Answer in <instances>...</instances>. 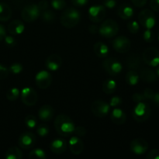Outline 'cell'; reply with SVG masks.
Masks as SVG:
<instances>
[{
  "label": "cell",
  "mask_w": 159,
  "mask_h": 159,
  "mask_svg": "<svg viewBox=\"0 0 159 159\" xmlns=\"http://www.w3.org/2000/svg\"><path fill=\"white\" fill-rule=\"evenodd\" d=\"M54 125L57 134L63 137H69L72 134L75 127L72 120L65 114H60L56 116Z\"/></svg>",
  "instance_id": "obj_1"
},
{
  "label": "cell",
  "mask_w": 159,
  "mask_h": 159,
  "mask_svg": "<svg viewBox=\"0 0 159 159\" xmlns=\"http://www.w3.org/2000/svg\"><path fill=\"white\" fill-rule=\"evenodd\" d=\"M81 20V13L76 9L69 7L63 11L60 17L61 23L65 27L71 29L79 24Z\"/></svg>",
  "instance_id": "obj_2"
},
{
  "label": "cell",
  "mask_w": 159,
  "mask_h": 159,
  "mask_svg": "<svg viewBox=\"0 0 159 159\" xmlns=\"http://www.w3.org/2000/svg\"><path fill=\"white\" fill-rule=\"evenodd\" d=\"M151 113H152V110L150 106L144 101L136 103L132 112V116L137 122L142 123L150 117Z\"/></svg>",
  "instance_id": "obj_3"
},
{
  "label": "cell",
  "mask_w": 159,
  "mask_h": 159,
  "mask_svg": "<svg viewBox=\"0 0 159 159\" xmlns=\"http://www.w3.org/2000/svg\"><path fill=\"white\" fill-rule=\"evenodd\" d=\"M119 26L115 20L108 19L101 23L99 27V33L102 37L106 38H112L118 34Z\"/></svg>",
  "instance_id": "obj_4"
},
{
  "label": "cell",
  "mask_w": 159,
  "mask_h": 159,
  "mask_svg": "<svg viewBox=\"0 0 159 159\" xmlns=\"http://www.w3.org/2000/svg\"><path fill=\"white\" fill-rule=\"evenodd\" d=\"M40 11L37 5L31 3L25 6L21 12V17L26 23H33L39 18Z\"/></svg>",
  "instance_id": "obj_5"
},
{
  "label": "cell",
  "mask_w": 159,
  "mask_h": 159,
  "mask_svg": "<svg viewBox=\"0 0 159 159\" xmlns=\"http://www.w3.org/2000/svg\"><path fill=\"white\" fill-rule=\"evenodd\" d=\"M138 21L145 29H152L156 23L155 13L151 9H143L138 15Z\"/></svg>",
  "instance_id": "obj_6"
},
{
  "label": "cell",
  "mask_w": 159,
  "mask_h": 159,
  "mask_svg": "<svg viewBox=\"0 0 159 159\" xmlns=\"http://www.w3.org/2000/svg\"><path fill=\"white\" fill-rule=\"evenodd\" d=\"M142 58L148 66H158L159 65V51L154 47L146 48L142 54Z\"/></svg>",
  "instance_id": "obj_7"
},
{
  "label": "cell",
  "mask_w": 159,
  "mask_h": 159,
  "mask_svg": "<svg viewBox=\"0 0 159 159\" xmlns=\"http://www.w3.org/2000/svg\"><path fill=\"white\" fill-rule=\"evenodd\" d=\"M102 67L109 75L115 76L119 75L123 69L120 62L114 57H109L102 62Z\"/></svg>",
  "instance_id": "obj_8"
},
{
  "label": "cell",
  "mask_w": 159,
  "mask_h": 159,
  "mask_svg": "<svg viewBox=\"0 0 159 159\" xmlns=\"http://www.w3.org/2000/svg\"><path fill=\"white\" fill-rule=\"evenodd\" d=\"M110 106L103 100H95L91 105V111L96 116L99 118L105 117L110 112Z\"/></svg>",
  "instance_id": "obj_9"
},
{
  "label": "cell",
  "mask_w": 159,
  "mask_h": 159,
  "mask_svg": "<svg viewBox=\"0 0 159 159\" xmlns=\"http://www.w3.org/2000/svg\"><path fill=\"white\" fill-rule=\"evenodd\" d=\"M22 102L28 107L36 105L38 100V96L35 90L30 87H25L21 92Z\"/></svg>",
  "instance_id": "obj_10"
},
{
  "label": "cell",
  "mask_w": 159,
  "mask_h": 159,
  "mask_svg": "<svg viewBox=\"0 0 159 159\" xmlns=\"http://www.w3.org/2000/svg\"><path fill=\"white\" fill-rule=\"evenodd\" d=\"M131 43L129 38L125 36H119L113 41V48L116 52L120 54L127 53L130 49Z\"/></svg>",
  "instance_id": "obj_11"
},
{
  "label": "cell",
  "mask_w": 159,
  "mask_h": 159,
  "mask_svg": "<svg viewBox=\"0 0 159 159\" xmlns=\"http://www.w3.org/2000/svg\"><path fill=\"white\" fill-rule=\"evenodd\" d=\"M106 12L104 6H93L89 9V18L93 23H100L105 18Z\"/></svg>",
  "instance_id": "obj_12"
},
{
  "label": "cell",
  "mask_w": 159,
  "mask_h": 159,
  "mask_svg": "<svg viewBox=\"0 0 159 159\" xmlns=\"http://www.w3.org/2000/svg\"><path fill=\"white\" fill-rule=\"evenodd\" d=\"M35 82L37 87L41 89H46L52 83V76L47 71H40L36 75Z\"/></svg>",
  "instance_id": "obj_13"
},
{
  "label": "cell",
  "mask_w": 159,
  "mask_h": 159,
  "mask_svg": "<svg viewBox=\"0 0 159 159\" xmlns=\"http://www.w3.org/2000/svg\"><path fill=\"white\" fill-rule=\"evenodd\" d=\"M36 141H37V138H36L34 134L31 133V132H25V133L22 134L19 138L18 144L19 146L21 147L22 148L28 150V149H30L34 147V145L36 144Z\"/></svg>",
  "instance_id": "obj_14"
},
{
  "label": "cell",
  "mask_w": 159,
  "mask_h": 159,
  "mask_svg": "<svg viewBox=\"0 0 159 159\" xmlns=\"http://www.w3.org/2000/svg\"><path fill=\"white\" fill-rule=\"evenodd\" d=\"M130 148L133 153L141 155L147 152L148 149V144L143 138H136L130 142Z\"/></svg>",
  "instance_id": "obj_15"
},
{
  "label": "cell",
  "mask_w": 159,
  "mask_h": 159,
  "mask_svg": "<svg viewBox=\"0 0 159 159\" xmlns=\"http://www.w3.org/2000/svg\"><path fill=\"white\" fill-rule=\"evenodd\" d=\"M62 65V58L61 56L58 54H53L50 55L48 58L45 61V65L46 68H48L49 71H57V69L60 68V67Z\"/></svg>",
  "instance_id": "obj_16"
},
{
  "label": "cell",
  "mask_w": 159,
  "mask_h": 159,
  "mask_svg": "<svg viewBox=\"0 0 159 159\" xmlns=\"http://www.w3.org/2000/svg\"><path fill=\"white\" fill-rule=\"evenodd\" d=\"M54 113H55L54 109L51 105L45 104V105L42 106L39 110L38 116L42 121L48 122L54 117Z\"/></svg>",
  "instance_id": "obj_17"
},
{
  "label": "cell",
  "mask_w": 159,
  "mask_h": 159,
  "mask_svg": "<svg viewBox=\"0 0 159 159\" xmlns=\"http://www.w3.org/2000/svg\"><path fill=\"white\" fill-rule=\"evenodd\" d=\"M68 147L71 153L74 155H80L84 150V143L78 136L72 137L68 142Z\"/></svg>",
  "instance_id": "obj_18"
},
{
  "label": "cell",
  "mask_w": 159,
  "mask_h": 159,
  "mask_svg": "<svg viewBox=\"0 0 159 159\" xmlns=\"http://www.w3.org/2000/svg\"><path fill=\"white\" fill-rule=\"evenodd\" d=\"M67 146H68V144L65 139L57 138V139L54 140L51 143L50 148L53 153L56 154V155H60V154L64 153L66 151Z\"/></svg>",
  "instance_id": "obj_19"
},
{
  "label": "cell",
  "mask_w": 159,
  "mask_h": 159,
  "mask_svg": "<svg viewBox=\"0 0 159 159\" xmlns=\"http://www.w3.org/2000/svg\"><path fill=\"white\" fill-rule=\"evenodd\" d=\"M117 14L123 20H130L134 16V9L130 5L124 3L118 7Z\"/></svg>",
  "instance_id": "obj_20"
},
{
  "label": "cell",
  "mask_w": 159,
  "mask_h": 159,
  "mask_svg": "<svg viewBox=\"0 0 159 159\" xmlns=\"http://www.w3.org/2000/svg\"><path fill=\"white\" fill-rule=\"evenodd\" d=\"M110 119L112 122L114 124L121 125V124H124L127 120V115L121 109L116 108L112 110L110 113Z\"/></svg>",
  "instance_id": "obj_21"
},
{
  "label": "cell",
  "mask_w": 159,
  "mask_h": 159,
  "mask_svg": "<svg viewBox=\"0 0 159 159\" xmlns=\"http://www.w3.org/2000/svg\"><path fill=\"white\" fill-rule=\"evenodd\" d=\"M126 63L129 69L136 71L141 66V57H140L139 54L133 53L127 57Z\"/></svg>",
  "instance_id": "obj_22"
},
{
  "label": "cell",
  "mask_w": 159,
  "mask_h": 159,
  "mask_svg": "<svg viewBox=\"0 0 159 159\" xmlns=\"http://www.w3.org/2000/svg\"><path fill=\"white\" fill-rule=\"evenodd\" d=\"M25 26L20 20H12L8 26V30L11 35H20L24 31Z\"/></svg>",
  "instance_id": "obj_23"
},
{
  "label": "cell",
  "mask_w": 159,
  "mask_h": 159,
  "mask_svg": "<svg viewBox=\"0 0 159 159\" xmlns=\"http://www.w3.org/2000/svg\"><path fill=\"white\" fill-rule=\"evenodd\" d=\"M156 73L152 70L151 68H143L141 71V79H142L144 82H148V83H152V82H155L157 80Z\"/></svg>",
  "instance_id": "obj_24"
},
{
  "label": "cell",
  "mask_w": 159,
  "mask_h": 159,
  "mask_svg": "<svg viewBox=\"0 0 159 159\" xmlns=\"http://www.w3.org/2000/svg\"><path fill=\"white\" fill-rule=\"evenodd\" d=\"M93 50H94V53L96 54V55L101 58L106 57L109 54L108 47L102 42H97L95 43Z\"/></svg>",
  "instance_id": "obj_25"
},
{
  "label": "cell",
  "mask_w": 159,
  "mask_h": 159,
  "mask_svg": "<svg viewBox=\"0 0 159 159\" xmlns=\"http://www.w3.org/2000/svg\"><path fill=\"white\" fill-rule=\"evenodd\" d=\"M12 16L10 6L5 2H0V21H8Z\"/></svg>",
  "instance_id": "obj_26"
},
{
  "label": "cell",
  "mask_w": 159,
  "mask_h": 159,
  "mask_svg": "<svg viewBox=\"0 0 159 159\" xmlns=\"http://www.w3.org/2000/svg\"><path fill=\"white\" fill-rule=\"evenodd\" d=\"M116 89V82L111 79H107L102 84V90L106 94H113Z\"/></svg>",
  "instance_id": "obj_27"
},
{
  "label": "cell",
  "mask_w": 159,
  "mask_h": 159,
  "mask_svg": "<svg viewBox=\"0 0 159 159\" xmlns=\"http://www.w3.org/2000/svg\"><path fill=\"white\" fill-rule=\"evenodd\" d=\"M5 157L6 159H21L23 153L18 147H12L8 149Z\"/></svg>",
  "instance_id": "obj_28"
},
{
  "label": "cell",
  "mask_w": 159,
  "mask_h": 159,
  "mask_svg": "<svg viewBox=\"0 0 159 159\" xmlns=\"http://www.w3.org/2000/svg\"><path fill=\"white\" fill-rule=\"evenodd\" d=\"M40 16L41 17V20L45 23H49V24H51V23H53L55 21V13L49 9L40 12Z\"/></svg>",
  "instance_id": "obj_29"
},
{
  "label": "cell",
  "mask_w": 159,
  "mask_h": 159,
  "mask_svg": "<svg viewBox=\"0 0 159 159\" xmlns=\"http://www.w3.org/2000/svg\"><path fill=\"white\" fill-rule=\"evenodd\" d=\"M139 75L134 70H130L126 75V82L128 85L134 86L136 85L139 82Z\"/></svg>",
  "instance_id": "obj_30"
},
{
  "label": "cell",
  "mask_w": 159,
  "mask_h": 159,
  "mask_svg": "<svg viewBox=\"0 0 159 159\" xmlns=\"http://www.w3.org/2000/svg\"><path fill=\"white\" fill-rule=\"evenodd\" d=\"M28 158L30 159H45L47 158V155L43 150L40 148H36L30 152Z\"/></svg>",
  "instance_id": "obj_31"
},
{
  "label": "cell",
  "mask_w": 159,
  "mask_h": 159,
  "mask_svg": "<svg viewBox=\"0 0 159 159\" xmlns=\"http://www.w3.org/2000/svg\"><path fill=\"white\" fill-rule=\"evenodd\" d=\"M6 96L7 98V99H9V101L16 100L19 98V96H20V90H19V89L16 88V87L9 89L6 92Z\"/></svg>",
  "instance_id": "obj_32"
},
{
  "label": "cell",
  "mask_w": 159,
  "mask_h": 159,
  "mask_svg": "<svg viewBox=\"0 0 159 159\" xmlns=\"http://www.w3.org/2000/svg\"><path fill=\"white\" fill-rule=\"evenodd\" d=\"M37 118L34 115H28L25 118V124L30 129H34L37 126Z\"/></svg>",
  "instance_id": "obj_33"
},
{
  "label": "cell",
  "mask_w": 159,
  "mask_h": 159,
  "mask_svg": "<svg viewBox=\"0 0 159 159\" xmlns=\"http://www.w3.org/2000/svg\"><path fill=\"white\" fill-rule=\"evenodd\" d=\"M51 6L55 10H62L66 6L65 0H51Z\"/></svg>",
  "instance_id": "obj_34"
},
{
  "label": "cell",
  "mask_w": 159,
  "mask_h": 159,
  "mask_svg": "<svg viewBox=\"0 0 159 159\" xmlns=\"http://www.w3.org/2000/svg\"><path fill=\"white\" fill-rule=\"evenodd\" d=\"M37 133L40 137H46L49 133V127L46 124H40L37 127Z\"/></svg>",
  "instance_id": "obj_35"
},
{
  "label": "cell",
  "mask_w": 159,
  "mask_h": 159,
  "mask_svg": "<svg viewBox=\"0 0 159 159\" xmlns=\"http://www.w3.org/2000/svg\"><path fill=\"white\" fill-rule=\"evenodd\" d=\"M127 27L131 34H137L140 29L139 24L136 21H130L129 23H127Z\"/></svg>",
  "instance_id": "obj_36"
},
{
  "label": "cell",
  "mask_w": 159,
  "mask_h": 159,
  "mask_svg": "<svg viewBox=\"0 0 159 159\" xmlns=\"http://www.w3.org/2000/svg\"><path fill=\"white\" fill-rule=\"evenodd\" d=\"M144 40L146 42H152L155 40V34H154L153 31L152 30V29H146L145 31L144 32Z\"/></svg>",
  "instance_id": "obj_37"
},
{
  "label": "cell",
  "mask_w": 159,
  "mask_h": 159,
  "mask_svg": "<svg viewBox=\"0 0 159 159\" xmlns=\"http://www.w3.org/2000/svg\"><path fill=\"white\" fill-rule=\"evenodd\" d=\"M23 70V67L21 64L20 63H14L9 67V71L12 73V74H20L22 71Z\"/></svg>",
  "instance_id": "obj_38"
},
{
  "label": "cell",
  "mask_w": 159,
  "mask_h": 159,
  "mask_svg": "<svg viewBox=\"0 0 159 159\" xmlns=\"http://www.w3.org/2000/svg\"><path fill=\"white\" fill-rule=\"evenodd\" d=\"M5 43L7 47L9 48H13L14 46H16V40L13 38V37L12 36H6L5 37Z\"/></svg>",
  "instance_id": "obj_39"
},
{
  "label": "cell",
  "mask_w": 159,
  "mask_h": 159,
  "mask_svg": "<svg viewBox=\"0 0 159 159\" xmlns=\"http://www.w3.org/2000/svg\"><path fill=\"white\" fill-rule=\"evenodd\" d=\"M132 99H133V101L135 102V103H138V102H144L146 99L145 97H144L143 93H136L132 96Z\"/></svg>",
  "instance_id": "obj_40"
},
{
  "label": "cell",
  "mask_w": 159,
  "mask_h": 159,
  "mask_svg": "<svg viewBox=\"0 0 159 159\" xmlns=\"http://www.w3.org/2000/svg\"><path fill=\"white\" fill-rule=\"evenodd\" d=\"M122 102V99L120 96H116L111 98L110 101V106L112 107H116L117 106H120Z\"/></svg>",
  "instance_id": "obj_41"
},
{
  "label": "cell",
  "mask_w": 159,
  "mask_h": 159,
  "mask_svg": "<svg viewBox=\"0 0 159 159\" xmlns=\"http://www.w3.org/2000/svg\"><path fill=\"white\" fill-rule=\"evenodd\" d=\"M9 74V70L3 65H0V80L5 79L8 77Z\"/></svg>",
  "instance_id": "obj_42"
},
{
  "label": "cell",
  "mask_w": 159,
  "mask_h": 159,
  "mask_svg": "<svg viewBox=\"0 0 159 159\" xmlns=\"http://www.w3.org/2000/svg\"><path fill=\"white\" fill-rule=\"evenodd\" d=\"M74 133L77 135L78 137H84L86 134V130L84 127L79 126V127H75Z\"/></svg>",
  "instance_id": "obj_43"
},
{
  "label": "cell",
  "mask_w": 159,
  "mask_h": 159,
  "mask_svg": "<svg viewBox=\"0 0 159 159\" xmlns=\"http://www.w3.org/2000/svg\"><path fill=\"white\" fill-rule=\"evenodd\" d=\"M148 159H159V150L153 149L149 152L147 155Z\"/></svg>",
  "instance_id": "obj_44"
},
{
  "label": "cell",
  "mask_w": 159,
  "mask_h": 159,
  "mask_svg": "<svg viewBox=\"0 0 159 159\" xmlns=\"http://www.w3.org/2000/svg\"><path fill=\"white\" fill-rule=\"evenodd\" d=\"M143 94H144L146 99H150V100H152L154 97V95H155V92L152 89H151L147 88L144 90Z\"/></svg>",
  "instance_id": "obj_45"
},
{
  "label": "cell",
  "mask_w": 159,
  "mask_h": 159,
  "mask_svg": "<svg viewBox=\"0 0 159 159\" xmlns=\"http://www.w3.org/2000/svg\"><path fill=\"white\" fill-rule=\"evenodd\" d=\"M37 6H38L40 12H42V11H44L46 9H49V3H48L47 0H41V1L39 2Z\"/></svg>",
  "instance_id": "obj_46"
},
{
  "label": "cell",
  "mask_w": 159,
  "mask_h": 159,
  "mask_svg": "<svg viewBox=\"0 0 159 159\" xmlns=\"http://www.w3.org/2000/svg\"><path fill=\"white\" fill-rule=\"evenodd\" d=\"M116 5V0H104L103 6L105 8L108 9H113Z\"/></svg>",
  "instance_id": "obj_47"
},
{
  "label": "cell",
  "mask_w": 159,
  "mask_h": 159,
  "mask_svg": "<svg viewBox=\"0 0 159 159\" xmlns=\"http://www.w3.org/2000/svg\"><path fill=\"white\" fill-rule=\"evenodd\" d=\"M71 1L75 6L81 7V6H85L88 3L89 0H71Z\"/></svg>",
  "instance_id": "obj_48"
},
{
  "label": "cell",
  "mask_w": 159,
  "mask_h": 159,
  "mask_svg": "<svg viewBox=\"0 0 159 159\" xmlns=\"http://www.w3.org/2000/svg\"><path fill=\"white\" fill-rule=\"evenodd\" d=\"M150 6L152 10L159 12V0H151Z\"/></svg>",
  "instance_id": "obj_49"
},
{
  "label": "cell",
  "mask_w": 159,
  "mask_h": 159,
  "mask_svg": "<svg viewBox=\"0 0 159 159\" xmlns=\"http://www.w3.org/2000/svg\"><path fill=\"white\" fill-rule=\"evenodd\" d=\"M131 2L134 6L138 8H141L145 6L147 0H131Z\"/></svg>",
  "instance_id": "obj_50"
},
{
  "label": "cell",
  "mask_w": 159,
  "mask_h": 159,
  "mask_svg": "<svg viewBox=\"0 0 159 159\" xmlns=\"http://www.w3.org/2000/svg\"><path fill=\"white\" fill-rule=\"evenodd\" d=\"M89 30L92 34H96L99 33V26L96 25H90L89 27Z\"/></svg>",
  "instance_id": "obj_51"
},
{
  "label": "cell",
  "mask_w": 159,
  "mask_h": 159,
  "mask_svg": "<svg viewBox=\"0 0 159 159\" xmlns=\"http://www.w3.org/2000/svg\"><path fill=\"white\" fill-rule=\"evenodd\" d=\"M6 36V29H5V27L2 26V25L0 24V41H2V40L5 38Z\"/></svg>",
  "instance_id": "obj_52"
},
{
  "label": "cell",
  "mask_w": 159,
  "mask_h": 159,
  "mask_svg": "<svg viewBox=\"0 0 159 159\" xmlns=\"http://www.w3.org/2000/svg\"><path fill=\"white\" fill-rule=\"evenodd\" d=\"M152 100L153 101V102L155 104V105L158 106L159 107V92H158V93H155L154 97Z\"/></svg>",
  "instance_id": "obj_53"
},
{
  "label": "cell",
  "mask_w": 159,
  "mask_h": 159,
  "mask_svg": "<svg viewBox=\"0 0 159 159\" xmlns=\"http://www.w3.org/2000/svg\"><path fill=\"white\" fill-rule=\"evenodd\" d=\"M156 75L158 77H159V65L157 66V68H156Z\"/></svg>",
  "instance_id": "obj_54"
},
{
  "label": "cell",
  "mask_w": 159,
  "mask_h": 159,
  "mask_svg": "<svg viewBox=\"0 0 159 159\" xmlns=\"http://www.w3.org/2000/svg\"><path fill=\"white\" fill-rule=\"evenodd\" d=\"M158 40H159V34H158Z\"/></svg>",
  "instance_id": "obj_55"
}]
</instances>
